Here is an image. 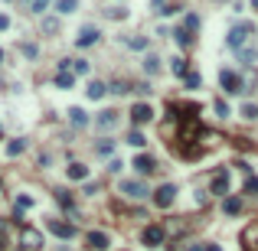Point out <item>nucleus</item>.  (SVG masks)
I'll list each match as a JSON object with an SVG mask.
<instances>
[{
    "instance_id": "473e14b6",
    "label": "nucleus",
    "mask_w": 258,
    "mask_h": 251,
    "mask_svg": "<svg viewBox=\"0 0 258 251\" xmlns=\"http://www.w3.org/2000/svg\"><path fill=\"white\" fill-rule=\"evenodd\" d=\"M199 82H203V79H199V75H196V72H190L187 79H183V85H187L190 92H193V88H199Z\"/></svg>"
},
{
    "instance_id": "a18cd8bd",
    "label": "nucleus",
    "mask_w": 258,
    "mask_h": 251,
    "mask_svg": "<svg viewBox=\"0 0 258 251\" xmlns=\"http://www.w3.org/2000/svg\"><path fill=\"white\" fill-rule=\"evenodd\" d=\"M187 251H206V248H203V245H190Z\"/></svg>"
},
{
    "instance_id": "b1692460",
    "label": "nucleus",
    "mask_w": 258,
    "mask_h": 251,
    "mask_svg": "<svg viewBox=\"0 0 258 251\" xmlns=\"http://www.w3.org/2000/svg\"><path fill=\"white\" fill-rule=\"evenodd\" d=\"M144 72H147V75H157V72H160V55H147V59H144Z\"/></svg>"
},
{
    "instance_id": "e433bc0d",
    "label": "nucleus",
    "mask_w": 258,
    "mask_h": 251,
    "mask_svg": "<svg viewBox=\"0 0 258 251\" xmlns=\"http://www.w3.org/2000/svg\"><path fill=\"white\" fill-rule=\"evenodd\" d=\"M43 30H46V33H56V30H59V20L46 16V20H43Z\"/></svg>"
},
{
    "instance_id": "9d476101",
    "label": "nucleus",
    "mask_w": 258,
    "mask_h": 251,
    "mask_svg": "<svg viewBox=\"0 0 258 251\" xmlns=\"http://www.w3.org/2000/svg\"><path fill=\"white\" fill-rule=\"evenodd\" d=\"M85 245H88L92 251H105L111 242H108V235H105V232H88V235H85Z\"/></svg>"
},
{
    "instance_id": "f704fd0d",
    "label": "nucleus",
    "mask_w": 258,
    "mask_h": 251,
    "mask_svg": "<svg viewBox=\"0 0 258 251\" xmlns=\"http://www.w3.org/2000/svg\"><path fill=\"white\" fill-rule=\"evenodd\" d=\"M242 118L255 121V118H258V104H242Z\"/></svg>"
},
{
    "instance_id": "f257e3e1",
    "label": "nucleus",
    "mask_w": 258,
    "mask_h": 251,
    "mask_svg": "<svg viewBox=\"0 0 258 251\" xmlns=\"http://www.w3.org/2000/svg\"><path fill=\"white\" fill-rule=\"evenodd\" d=\"M255 33V23H249V20H242V23H235L232 30H229V36H226V43H229V49H245V43H249V36Z\"/></svg>"
},
{
    "instance_id": "de8ad7c7",
    "label": "nucleus",
    "mask_w": 258,
    "mask_h": 251,
    "mask_svg": "<svg viewBox=\"0 0 258 251\" xmlns=\"http://www.w3.org/2000/svg\"><path fill=\"white\" fill-rule=\"evenodd\" d=\"M3 242H7V232H3V235H0V245H3Z\"/></svg>"
},
{
    "instance_id": "a211bd4d",
    "label": "nucleus",
    "mask_w": 258,
    "mask_h": 251,
    "mask_svg": "<svg viewBox=\"0 0 258 251\" xmlns=\"http://www.w3.org/2000/svg\"><path fill=\"white\" fill-rule=\"evenodd\" d=\"M65 176H69V180H88V166L85 163H69V170H65Z\"/></svg>"
},
{
    "instance_id": "4be33fe9",
    "label": "nucleus",
    "mask_w": 258,
    "mask_h": 251,
    "mask_svg": "<svg viewBox=\"0 0 258 251\" xmlns=\"http://www.w3.org/2000/svg\"><path fill=\"white\" fill-rule=\"evenodd\" d=\"M173 36H177V46H183V49H190V46H193V33H187L183 26H180L177 33H173Z\"/></svg>"
},
{
    "instance_id": "72a5a7b5",
    "label": "nucleus",
    "mask_w": 258,
    "mask_h": 251,
    "mask_svg": "<svg viewBox=\"0 0 258 251\" xmlns=\"http://www.w3.org/2000/svg\"><path fill=\"white\" fill-rule=\"evenodd\" d=\"M98 153H102V157H111V153H115V141H102L98 144Z\"/></svg>"
},
{
    "instance_id": "7c9ffc66",
    "label": "nucleus",
    "mask_w": 258,
    "mask_h": 251,
    "mask_svg": "<svg viewBox=\"0 0 258 251\" xmlns=\"http://www.w3.org/2000/svg\"><path fill=\"white\" fill-rule=\"evenodd\" d=\"M23 209H33V196H16V212H23Z\"/></svg>"
},
{
    "instance_id": "f3484780",
    "label": "nucleus",
    "mask_w": 258,
    "mask_h": 251,
    "mask_svg": "<svg viewBox=\"0 0 258 251\" xmlns=\"http://www.w3.org/2000/svg\"><path fill=\"white\" fill-rule=\"evenodd\" d=\"M26 144H30L26 137H13V141L7 144V150H3V153H7V157H20V153L26 150Z\"/></svg>"
},
{
    "instance_id": "cd10ccee",
    "label": "nucleus",
    "mask_w": 258,
    "mask_h": 251,
    "mask_svg": "<svg viewBox=\"0 0 258 251\" xmlns=\"http://www.w3.org/2000/svg\"><path fill=\"white\" fill-rule=\"evenodd\" d=\"M128 144H131V147H137V150H141L144 144H147V137H144L141 131H131V134H128Z\"/></svg>"
},
{
    "instance_id": "39448f33",
    "label": "nucleus",
    "mask_w": 258,
    "mask_h": 251,
    "mask_svg": "<svg viewBox=\"0 0 258 251\" xmlns=\"http://www.w3.org/2000/svg\"><path fill=\"white\" fill-rule=\"evenodd\" d=\"M121 196L141 202V199H147V186H144L141 180H125V183H121Z\"/></svg>"
},
{
    "instance_id": "3c124183",
    "label": "nucleus",
    "mask_w": 258,
    "mask_h": 251,
    "mask_svg": "<svg viewBox=\"0 0 258 251\" xmlns=\"http://www.w3.org/2000/svg\"><path fill=\"white\" fill-rule=\"evenodd\" d=\"M0 134H3V124H0Z\"/></svg>"
},
{
    "instance_id": "412c9836",
    "label": "nucleus",
    "mask_w": 258,
    "mask_h": 251,
    "mask_svg": "<svg viewBox=\"0 0 258 251\" xmlns=\"http://www.w3.org/2000/svg\"><path fill=\"white\" fill-rule=\"evenodd\" d=\"M222 212H226V215H239V212H242V199L229 196V199H226V205H222Z\"/></svg>"
},
{
    "instance_id": "7ed1b4c3",
    "label": "nucleus",
    "mask_w": 258,
    "mask_h": 251,
    "mask_svg": "<svg viewBox=\"0 0 258 251\" xmlns=\"http://www.w3.org/2000/svg\"><path fill=\"white\" fill-rule=\"evenodd\" d=\"M219 82H222V88H226V95H239V92H245L242 75H239V72H232V69H222V72H219Z\"/></svg>"
},
{
    "instance_id": "6e6552de",
    "label": "nucleus",
    "mask_w": 258,
    "mask_h": 251,
    "mask_svg": "<svg viewBox=\"0 0 258 251\" xmlns=\"http://www.w3.org/2000/svg\"><path fill=\"white\" fill-rule=\"evenodd\" d=\"M46 228L53 232V235H59V238H75V232H78L75 225H69V222H56V219H49Z\"/></svg>"
},
{
    "instance_id": "79ce46f5",
    "label": "nucleus",
    "mask_w": 258,
    "mask_h": 251,
    "mask_svg": "<svg viewBox=\"0 0 258 251\" xmlns=\"http://www.w3.org/2000/svg\"><path fill=\"white\" fill-rule=\"evenodd\" d=\"M164 7H167V0H150V10H154V13H160Z\"/></svg>"
},
{
    "instance_id": "49530a36",
    "label": "nucleus",
    "mask_w": 258,
    "mask_h": 251,
    "mask_svg": "<svg viewBox=\"0 0 258 251\" xmlns=\"http://www.w3.org/2000/svg\"><path fill=\"white\" fill-rule=\"evenodd\" d=\"M206 251H222V248H219V245H206Z\"/></svg>"
},
{
    "instance_id": "20e7f679",
    "label": "nucleus",
    "mask_w": 258,
    "mask_h": 251,
    "mask_svg": "<svg viewBox=\"0 0 258 251\" xmlns=\"http://www.w3.org/2000/svg\"><path fill=\"white\" fill-rule=\"evenodd\" d=\"M98 40H102V30H98V26H92V23H88V26H82V30L75 33V46H78V49L95 46Z\"/></svg>"
},
{
    "instance_id": "f8f14e48",
    "label": "nucleus",
    "mask_w": 258,
    "mask_h": 251,
    "mask_svg": "<svg viewBox=\"0 0 258 251\" xmlns=\"http://www.w3.org/2000/svg\"><path fill=\"white\" fill-rule=\"evenodd\" d=\"M69 124L72 127H88L92 118H88V111H82V108H69Z\"/></svg>"
},
{
    "instance_id": "f03ea898",
    "label": "nucleus",
    "mask_w": 258,
    "mask_h": 251,
    "mask_svg": "<svg viewBox=\"0 0 258 251\" xmlns=\"http://www.w3.org/2000/svg\"><path fill=\"white\" fill-rule=\"evenodd\" d=\"M173 202H177V186H173V183H164V186L154 189V205L157 209H170Z\"/></svg>"
},
{
    "instance_id": "c756f323",
    "label": "nucleus",
    "mask_w": 258,
    "mask_h": 251,
    "mask_svg": "<svg viewBox=\"0 0 258 251\" xmlns=\"http://www.w3.org/2000/svg\"><path fill=\"white\" fill-rule=\"evenodd\" d=\"M20 52H23L26 59H36V55H39V46H33V43H20Z\"/></svg>"
},
{
    "instance_id": "1a4fd4ad",
    "label": "nucleus",
    "mask_w": 258,
    "mask_h": 251,
    "mask_svg": "<svg viewBox=\"0 0 258 251\" xmlns=\"http://www.w3.org/2000/svg\"><path fill=\"white\" fill-rule=\"evenodd\" d=\"M141 242L147 245V248L164 245V228H160V225H147V228H144V235H141Z\"/></svg>"
},
{
    "instance_id": "c03bdc74",
    "label": "nucleus",
    "mask_w": 258,
    "mask_h": 251,
    "mask_svg": "<svg viewBox=\"0 0 258 251\" xmlns=\"http://www.w3.org/2000/svg\"><path fill=\"white\" fill-rule=\"evenodd\" d=\"M7 26H10V16H7V13H0V30H7Z\"/></svg>"
},
{
    "instance_id": "393cba45",
    "label": "nucleus",
    "mask_w": 258,
    "mask_h": 251,
    "mask_svg": "<svg viewBox=\"0 0 258 251\" xmlns=\"http://www.w3.org/2000/svg\"><path fill=\"white\" fill-rule=\"evenodd\" d=\"M183 30H187V33H196V30H199V16H196V13H187V16H183Z\"/></svg>"
},
{
    "instance_id": "ddd939ff",
    "label": "nucleus",
    "mask_w": 258,
    "mask_h": 251,
    "mask_svg": "<svg viewBox=\"0 0 258 251\" xmlns=\"http://www.w3.org/2000/svg\"><path fill=\"white\" fill-rule=\"evenodd\" d=\"M242 245H245L249 251H258V222H255V225H249V228L242 232Z\"/></svg>"
},
{
    "instance_id": "ea45409f",
    "label": "nucleus",
    "mask_w": 258,
    "mask_h": 251,
    "mask_svg": "<svg viewBox=\"0 0 258 251\" xmlns=\"http://www.w3.org/2000/svg\"><path fill=\"white\" fill-rule=\"evenodd\" d=\"M49 0H33V13H46Z\"/></svg>"
},
{
    "instance_id": "a19ab883",
    "label": "nucleus",
    "mask_w": 258,
    "mask_h": 251,
    "mask_svg": "<svg viewBox=\"0 0 258 251\" xmlns=\"http://www.w3.org/2000/svg\"><path fill=\"white\" fill-rule=\"evenodd\" d=\"M245 189H249V193H255V196H258V180H255V176H249V183H245Z\"/></svg>"
},
{
    "instance_id": "bb28decb",
    "label": "nucleus",
    "mask_w": 258,
    "mask_h": 251,
    "mask_svg": "<svg viewBox=\"0 0 258 251\" xmlns=\"http://www.w3.org/2000/svg\"><path fill=\"white\" fill-rule=\"evenodd\" d=\"M56 10H59V13H75V10H78V0H59Z\"/></svg>"
},
{
    "instance_id": "37998d69",
    "label": "nucleus",
    "mask_w": 258,
    "mask_h": 251,
    "mask_svg": "<svg viewBox=\"0 0 258 251\" xmlns=\"http://www.w3.org/2000/svg\"><path fill=\"white\" fill-rule=\"evenodd\" d=\"M121 166H125L121 160H111V163H108V170H111V173H121Z\"/></svg>"
},
{
    "instance_id": "2eb2a0df",
    "label": "nucleus",
    "mask_w": 258,
    "mask_h": 251,
    "mask_svg": "<svg viewBox=\"0 0 258 251\" xmlns=\"http://www.w3.org/2000/svg\"><path fill=\"white\" fill-rule=\"evenodd\" d=\"M95 124L102 127V131H111V127L118 124V111H102V114L95 118Z\"/></svg>"
},
{
    "instance_id": "2f4dec72",
    "label": "nucleus",
    "mask_w": 258,
    "mask_h": 251,
    "mask_svg": "<svg viewBox=\"0 0 258 251\" xmlns=\"http://www.w3.org/2000/svg\"><path fill=\"white\" fill-rule=\"evenodd\" d=\"M105 13H108L111 20H128V10L125 7H111V10H105Z\"/></svg>"
},
{
    "instance_id": "aec40b11",
    "label": "nucleus",
    "mask_w": 258,
    "mask_h": 251,
    "mask_svg": "<svg viewBox=\"0 0 258 251\" xmlns=\"http://www.w3.org/2000/svg\"><path fill=\"white\" fill-rule=\"evenodd\" d=\"M255 59H258V49H249V46L239 49V62L242 65H255Z\"/></svg>"
},
{
    "instance_id": "09e8293b",
    "label": "nucleus",
    "mask_w": 258,
    "mask_h": 251,
    "mask_svg": "<svg viewBox=\"0 0 258 251\" xmlns=\"http://www.w3.org/2000/svg\"><path fill=\"white\" fill-rule=\"evenodd\" d=\"M252 10H258V0H252Z\"/></svg>"
},
{
    "instance_id": "c85d7f7f",
    "label": "nucleus",
    "mask_w": 258,
    "mask_h": 251,
    "mask_svg": "<svg viewBox=\"0 0 258 251\" xmlns=\"http://www.w3.org/2000/svg\"><path fill=\"white\" fill-rule=\"evenodd\" d=\"M147 36H131V40H128V46H131V49H137V52H141V49H147Z\"/></svg>"
},
{
    "instance_id": "0eeeda50",
    "label": "nucleus",
    "mask_w": 258,
    "mask_h": 251,
    "mask_svg": "<svg viewBox=\"0 0 258 251\" xmlns=\"http://www.w3.org/2000/svg\"><path fill=\"white\" fill-rule=\"evenodd\" d=\"M150 118H154V108H150L147 101H137L131 108V121H134V124H147Z\"/></svg>"
},
{
    "instance_id": "a878e982",
    "label": "nucleus",
    "mask_w": 258,
    "mask_h": 251,
    "mask_svg": "<svg viewBox=\"0 0 258 251\" xmlns=\"http://www.w3.org/2000/svg\"><path fill=\"white\" fill-rule=\"evenodd\" d=\"M170 69H173V75H177V79H187L190 72H187V62H183V59H170Z\"/></svg>"
},
{
    "instance_id": "4468645a",
    "label": "nucleus",
    "mask_w": 258,
    "mask_h": 251,
    "mask_svg": "<svg viewBox=\"0 0 258 251\" xmlns=\"http://www.w3.org/2000/svg\"><path fill=\"white\" fill-rule=\"evenodd\" d=\"M56 202L63 205L65 212H69L72 219H75V202H72V196H69V189H56Z\"/></svg>"
},
{
    "instance_id": "4c0bfd02",
    "label": "nucleus",
    "mask_w": 258,
    "mask_h": 251,
    "mask_svg": "<svg viewBox=\"0 0 258 251\" xmlns=\"http://www.w3.org/2000/svg\"><path fill=\"white\" fill-rule=\"evenodd\" d=\"M128 88H131L128 82H111V92L115 95H128Z\"/></svg>"
},
{
    "instance_id": "dca6fc26",
    "label": "nucleus",
    "mask_w": 258,
    "mask_h": 251,
    "mask_svg": "<svg viewBox=\"0 0 258 251\" xmlns=\"http://www.w3.org/2000/svg\"><path fill=\"white\" fill-rule=\"evenodd\" d=\"M23 245H26V248H33V251L43 248V235H39L36 228H23Z\"/></svg>"
},
{
    "instance_id": "8fccbe9b",
    "label": "nucleus",
    "mask_w": 258,
    "mask_h": 251,
    "mask_svg": "<svg viewBox=\"0 0 258 251\" xmlns=\"http://www.w3.org/2000/svg\"><path fill=\"white\" fill-rule=\"evenodd\" d=\"M0 62H3V49H0Z\"/></svg>"
},
{
    "instance_id": "5701e85b",
    "label": "nucleus",
    "mask_w": 258,
    "mask_h": 251,
    "mask_svg": "<svg viewBox=\"0 0 258 251\" xmlns=\"http://www.w3.org/2000/svg\"><path fill=\"white\" fill-rule=\"evenodd\" d=\"M75 85V75H72V72H59V75H56V88H72Z\"/></svg>"
},
{
    "instance_id": "423d86ee",
    "label": "nucleus",
    "mask_w": 258,
    "mask_h": 251,
    "mask_svg": "<svg viewBox=\"0 0 258 251\" xmlns=\"http://www.w3.org/2000/svg\"><path fill=\"white\" fill-rule=\"evenodd\" d=\"M229 193V166H219L212 176V196H226Z\"/></svg>"
},
{
    "instance_id": "6ab92c4d",
    "label": "nucleus",
    "mask_w": 258,
    "mask_h": 251,
    "mask_svg": "<svg viewBox=\"0 0 258 251\" xmlns=\"http://www.w3.org/2000/svg\"><path fill=\"white\" fill-rule=\"evenodd\" d=\"M88 98H92V101H102L105 98V92H108V88H105V82H88Z\"/></svg>"
},
{
    "instance_id": "58836bf2",
    "label": "nucleus",
    "mask_w": 258,
    "mask_h": 251,
    "mask_svg": "<svg viewBox=\"0 0 258 251\" xmlns=\"http://www.w3.org/2000/svg\"><path fill=\"white\" fill-rule=\"evenodd\" d=\"M216 114H219V118H229V104L222 101V98H219V101H216Z\"/></svg>"
},
{
    "instance_id": "c9c22d12",
    "label": "nucleus",
    "mask_w": 258,
    "mask_h": 251,
    "mask_svg": "<svg viewBox=\"0 0 258 251\" xmlns=\"http://www.w3.org/2000/svg\"><path fill=\"white\" fill-rule=\"evenodd\" d=\"M72 69H75V75H88V62H85V59H75Z\"/></svg>"
},
{
    "instance_id": "9b49d317",
    "label": "nucleus",
    "mask_w": 258,
    "mask_h": 251,
    "mask_svg": "<svg viewBox=\"0 0 258 251\" xmlns=\"http://www.w3.org/2000/svg\"><path fill=\"white\" fill-rule=\"evenodd\" d=\"M134 173L137 176H147V173H154V157H147V153H141V157H134Z\"/></svg>"
}]
</instances>
